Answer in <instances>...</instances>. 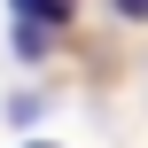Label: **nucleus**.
I'll list each match as a JSON object with an SVG mask.
<instances>
[{
	"instance_id": "f03ea898",
	"label": "nucleus",
	"mask_w": 148,
	"mask_h": 148,
	"mask_svg": "<svg viewBox=\"0 0 148 148\" xmlns=\"http://www.w3.org/2000/svg\"><path fill=\"white\" fill-rule=\"evenodd\" d=\"M47 47H55V31H39V23H16V55H31V62H39Z\"/></svg>"
},
{
	"instance_id": "f257e3e1",
	"label": "nucleus",
	"mask_w": 148,
	"mask_h": 148,
	"mask_svg": "<svg viewBox=\"0 0 148 148\" xmlns=\"http://www.w3.org/2000/svg\"><path fill=\"white\" fill-rule=\"evenodd\" d=\"M8 8H16V23H39V31H62L78 16V0H8Z\"/></svg>"
},
{
	"instance_id": "7ed1b4c3",
	"label": "nucleus",
	"mask_w": 148,
	"mask_h": 148,
	"mask_svg": "<svg viewBox=\"0 0 148 148\" xmlns=\"http://www.w3.org/2000/svg\"><path fill=\"white\" fill-rule=\"evenodd\" d=\"M109 8H117L125 23H148V0H109Z\"/></svg>"
}]
</instances>
